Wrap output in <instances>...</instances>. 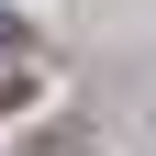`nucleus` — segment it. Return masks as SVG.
<instances>
[{
	"instance_id": "f257e3e1",
	"label": "nucleus",
	"mask_w": 156,
	"mask_h": 156,
	"mask_svg": "<svg viewBox=\"0 0 156 156\" xmlns=\"http://www.w3.org/2000/svg\"><path fill=\"white\" fill-rule=\"evenodd\" d=\"M23 89H34V78H23V67H0V112H11V101H23Z\"/></svg>"
}]
</instances>
